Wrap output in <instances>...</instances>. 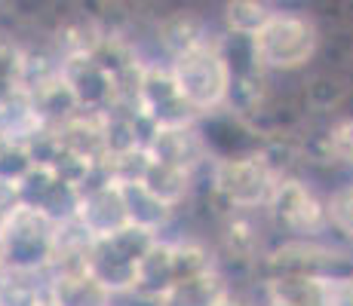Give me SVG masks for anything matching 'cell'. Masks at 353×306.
<instances>
[{
  "mask_svg": "<svg viewBox=\"0 0 353 306\" xmlns=\"http://www.w3.org/2000/svg\"><path fill=\"white\" fill-rule=\"evenodd\" d=\"M274 10H268L264 0H225V25L230 34H243V37H252V34L268 22V16Z\"/></svg>",
  "mask_w": 353,
  "mask_h": 306,
  "instance_id": "cell-6",
  "label": "cell"
},
{
  "mask_svg": "<svg viewBox=\"0 0 353 306\" xmlns=\"http://www.w3.org/2000/svg\"><path fill=\"white\" fill-rule=\"evenodd\" d=\"M215 187L225 193L234 206L252 208L258 202H268L276 187L274 166L268 156L252 153V156H228L215 166Z\"/></svg>",
  "mask_w": 353,
  "mask_h": 306,
  "instance_id": "cell-3",
  "label": "cell"
},
{
  "mask_svg": "<svg viewBox=\"0 0 353 306\" xmlns=\"http://www.w3.org/2000/svg\"><path fill=\"white\" fill-rule=\"evenodd\" d=\"M157 40L169 56H179V52H185V50H191V46L203 43V40H209L206 22H203V16H196L194 10H175L160 22Z\"/></svg>",
  "mask_w": 353,
  "mask_h": 306,
  "instance_id": "cell-5",
  "label": "cell"
},
{
  "mask_svg": "<svg viewBox=\"0 0 353 306\" xmlns=\"http://www.w3.org/2000/svg\"><path fill=\"white\" fill-rule=\"evenodd\" d=\"M320 28L304 12H270L268 22L252 34L258 67L298 71L320 50Z\"/></svg>",
  "mask_w": 353,
  "mask_h": 306,
  "instance_id": "cell-2",
  "label": "cell"
},
{
  "mask_svg": "<svg viewBox=\"0 0 353 306\" xmlns=\"http://www.w3.org/2000/svg\"><path fill=\"white\" fill-rule=\"evenodd\" d=\"M169 74H172L179 98L196 113L215 111L219 105L228 101L230 67L221 56L219 40H203L191 50L172 56Z\"/></svg>",
  "mask_w": 353,
  "mask_h": 306,
  "instance_id": "cell-1",
  "label": "cell"
},
{
  "mask_svg": "<svg viewBox=\"0 0 353 306\" xmlns=\"http://www.w3.org/2000/svg\"><path fill=\"white\" fill-rule=\"evenodd\" d=\"M325 147H329L332 160H341V162H350L353 166V120L338 122L329 132V138H325Z\"/></svg>",
  "mask_w": 353,
  "mask_h": 306,
  "instance_id": "cell-7",
  "label": "cell"
},
{
  "mask_svg": "<svg viewBox=\"0 0 353 306\" xmlns=\"http://www.w3.org/2000/svg\"><path fill=\"white\" fill-rule=\"evenodd\" d=\"M329 306H353V276L329 282Z\"/></svg>",
  "mask_w": 353,
  "mask_h": 306,
  "instance_id": "cell-8",
  "label": "cell"
},
{
  "mask_svg": "<svg viewBox=\"0 0 353 306\" xmlns=\"http://www.w3.org/2000/svg\"><path fill=\"white\" fill-rule=\"evenodd\" d=\"M270 206H274L276 217L295 233H320L325 223V208L316 202V196L307 190L301 181H283L270 193Z\"/></svg>",
  "mask_w": 353,
  "mask_h": 306,
  "instance_id": "cell-4",
  "label": "cell"
}]
</instances>
